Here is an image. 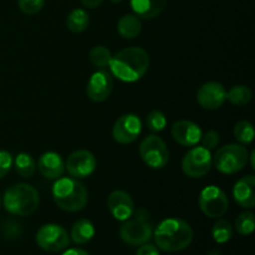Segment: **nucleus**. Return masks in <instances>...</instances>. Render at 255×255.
Instances as JSON below:
<instances>
[{
    "instance_id": "nucleus-1",
    "label": "nucleus",
    "mask_w": 255,
    "mask_h": 255,
    "mask_svg": "<svg viewBox=\"0 0 255 255\" xmlns=\"http://www.w3.org/2000/svg\"><path fill=\"white\" fill-rule=\"evenodd\" d=\"M109 66L116 79L131 84L138 81L146 74L149 66V57L142 47H127L111 57Z\"/></svg>"
},
{
    "instance_id": "nucleus-2",
    "label": "nucleus",
    "mask_w": 255,
    "mask_h": 255,
    "mask_svg": "<svg viewBox=\"0 0 255 255\" xmlns=\"http://www.w3.org/2000/svg\"><path fill=\"white\" fill-rule=\"evenodd\" d=\"M156 247L168 253H176L188 248L193 241V231L181 218H167L153 232Z\"/></svg>"
},
{
    "instance_id": "nucleus-3",
    "label": "nucleus",
    "mask_w": 255,
    "mask_h": 255,
    "mask_svg": "<svg viewBox=\"0 0 255 255\" xmlns=\"http://www.w3.org/2000/svg\"><path fill=\"white\" fill-rule=\"evenodd\" d=\"M52 198L60 209L66 212H79L86 207L89 201L87 189L76 178L60 177L51 189Z\"/></svg>"
},
{
    "instance_id": "nucleus-4",
    "label": "nucleus",
    "mask_w": 255,
    "mask_h": 255,
    "mask_svg": "<svg viewBox=\"0 0 255 255\" xmlns=\"http://www.w3.org/2000/svg\"><path fill=\"white\" fill-rule=\"evenodd\" d=\"M1 203L6 212L12 216L27 217L39 207V192L30 184H14L5 191Z\"/></svg>"
},
{
    "instance_id": "nucleus-5",
    "label": "nucleus",
    "mask_w": 255,
    "mask_h": 255,
    "mask_svg": "<svg viewBox=\"0 0 255 255\" xmlns=\"http://www.w3.org/2000/svg\"><path fill=\"white\" fill-rule=\"evenodd\" d=\"M153 226L146 209H134L132 216L124 221L120 227V237L126 244L132 247L142 246L151 241Z\"/></svg>"
},
{
    "instance_id": "nucleus-6",
    "label": "nucleus",
    "mask_w": 255,
    "mask_h": 255,
    "mask_svg": "<svg viewBox=\"0 0 255 255\" xmlns=\"http://www.w3.org/2000/svg\"><path fill=\"white\" fill-rule=\"evenodd\" d=\"M249 152L243 144L231 143L221 147L213 156V164L221 173L234 174L248 164Z\"/></svg>"
},
{
    "instance_id": "nucleus-7",
    "label": "nucleus",
    "mask_w": 255,
    "mask_h": 255,
    "mask_svg": "<svg viewBox=\"0 0 255 255\" xmlns=\"http://www.w3.org/2000/svg\"><path fill=\"white\" fill-rule=\"evenodd\" d=\"M139 156L142 161L153 169H162L169 161V151L166 142L156 134L143 138L139 144Z\"/></svg>"
},
{
    "instance_id": "nucleus-8",
    "label": "nucleus",
    "mask_w": 255,
    "mask_h": 255,
    "mask_svg": "<svg viewBox=\"0 0 255 255\" xmlns=\"http://www.w3.org/2000/svg\"><path fill=\"white\" fill-rule=\"evenodd\" d=\"M213 156L204 147H193L182 159V171L189 178H202L211 171Z\"/></svg>"
},
{
    "instance_id": "nucleus-9",
    "label": "nucleus",
    "mask_w": 255,
    "mask_h": 255,
    "mask_svg": "<svg viewBox=\"0 0 255 255\" xmlns=\"http://www.w3.org/2000/svg\"><path fill=\"white\" fill-rule=\"evenodd\" d=\"M36 244L45 252L57 253L66 249L70 244L66 229L59 224H45L35 236Z\"/></svg>"
},
{
    "instance_id": "nucleus-10",
    "label": "nucleus",
    "mask_w": 255,
    "mask_h": 255,
    "mask_svg": "<svg viewBox=\"0 0 255 255\" xmlns=\"http://www.w3.org/2000/svg\"><path fill=\"white\" fill-rule=\"evenodd\" d=\"M199 208L209 218H221L228 211V197L217 186H208L199 194Z\"/></svg>"
},
{
    "instance_id": "nucleus-11",
    "label": "nucleus",
    "mask_w": 255,
    "mask_h": 255,
    "mask_svg": "<svg viewBox=\"0 0 255 255\" xmlns=\"http://www.w3.org/2000/svg\"><path fill=\"white\" fill-rule=\"evenodd\" d=\"M142 132V121L137 115L126 114L119 117L112 128V137L120 144H129Z\"/></svg>"
},
{
    "instance_id": "nucleus-12",
    "label": "nucleus",
    "mask_w": 255,
    "mask_h": 255,
    "mask_svg": "<svg viewBox=\"0 0 255 255\" xmlns=\"http://www.w3.org/2000/svg\"><path fill=\"white\" fill-rule=\"evenodd\" d=\"M96 158L94 154L86 149L75 151L67 157L65 169L72 178H86L91 176L96 169Z\"/></svg>"
},
{
    "instance_id": "nucleus-13",
    "label": "nucleus",
    "mask_w": 255,
    "mask_h": 255,
    "mask_svg": "<svg viewBox=\"0 0 255 255\" xmlns=\"http://www.w3.org/2000/svg\"><path fill=\"white\" fill-rule=\"evenodd\" d=\"M114 89L112 75L106 70H99L94 72L86 85V94L94 102H104L111 95Z\"/></svg>"
},
{
    "instance_id": "nucleus-14",
    "label": "nucleus",
    "mask_w": 255,
    "mask_h": 255,
    "mask_svg": "<svg viewBox=\"0 0 255 255\" xmlns=\"http://www.w3.org/2000/svg\"><path fill=\"white\" fill-rule=\"evenodd\" d=\"M198 104L206 110H217L227 100V90L221 82L209 81L202 85L197 91Z\"/></svg>"
},
{
    "instance_id": "nucleus-15",
    "label": "nucleus",
    "mask_w": 255,
    "mask_h": 255,
    "mask_svg": "<svg viewBox=\"0 0 255 255\" xmlns=\"http://www.w3.org/2000/svg\"><path fill=\"white\" fill-rule=\"evenodd\" d=\"M172 137L174 141L178 142L179 144L186 147H193L197 143H199L202 137V129L194 122L189 120H181L173 124L171 129Z\"/></svg>"
},
{
    "instance_id": "nucleus-16",
    "label": "nucleus",
    "mask_w": 255,
    "mask_h": 255,
    "mask_svg": "<svg viewBox=\"0 0 255 255\" xmlns=\"http://www.w3.org/2000/svg\"><path fill=\"white\" fill-rule=\"evenodd\" d=\"M107 207L115 219L126 221L134 212V204L131 196L125 191H114L107 198Z\"/></svg>"
},
{
    "instance_id": "nucleus-17",
    "label": "nucleus",
    "mask_w": 255,
    "mask_h": 255,
    "mask_svg": "<svg viewBox=\"0 0 255 255\" xmlns=\"http://www.w3.org/2000/svg\"><path fill=\"white\" fill-rule=\"evenodd\" d=\"M233 197L237 203L246 209H252L255 206V177L253 174L242 177L233 188Z\"/></svg>"
},
{
    "instance_id": "nucleus-18",
    "label": "nucleus",
    "mask_w": 255,
    "mask_h": 255,
    "mask_svg": "<svg viewBox=\"0 0 255 255\" xmlns=\"http://www.w3.org/2000/svg\"><path fill=\"white\" fill-rule=\"evenodd\" d=\"M37 168L46 179H57L64 174L65 162L56 152H45L37 161Z\"/></svg>"
},
{
    "instance_id": "nucleus-19",
    "label": "nucleus",
    "mask_w": 255,
    "mask_h": 255,
    "mask_svg": "<svg viewBox=\"0 0 255 255\" xmlns=\"http://www.w3.org/2000/svg\"><path fill=\"white\" fill-rule=\"evenodd\" d=\"M129 5L132 11L139 19L152 20L163 12L167 0H131Z\"/></svg>"
},
{
    "instance_id": "nucleus-20",
    "label": "nucleus",
    "mask_w": 255,
    "mask_h": 255,
    "mask_svg": "<svg viewBox=\"0 0 255 255\" xmlns=\"http://www.w3.org/2000/svg\"><path fill=\"white\" fill-rule=\"evenodd\" d=\"M142 30V22L134 14L124 15L117 22V31L125 39H134Z\"/></svg>"
},
{
    "instance_id": "nucleus-21",
    "label": "nucleus",
    "mask_w": 255,
    "mask_h": 255,
    "mask_svg": "<svg viewBox=\"0 0 255 255\" xmlns=\"http://www.w3.org/2000/svg\"><path fill=\"white\" fill-rule=\"evenodd\" d=\"M95 227L89 219H79L71 228V239L76 244H86L94 238Z\"/></svg>"
},
{
    "instance_id": "nucleus-22",
    "label": "nucleus",
    "mask_w": 255,
    "mask_h": 255,
    "mask_svg": "<svg viewBox=\"0 0 255 255\" xmlns=\"http://www.w3.org/2000/svg\"><path fill=\"white\" fill-rule=\"evenodd\" d=\"M12 166L16 169L17 174L21 176L22 178H31L35 174V171H36L35 159L32 158L31 154L25 153V152H21V153L15 157Z\"/></svg>"
},
{
    "instance_id": "nucleus-23",
    "label": "nucleus",
    "mask_w": 255,
    "mask_h": 255,
    "mask_svg": "<svg viewBox=\"0 0 255 255\" xmlns=\"http://www.w3.org/2000/svg\"><path fill=\"white\" fill-rule=\"evenodd\" d=\"M90 17L84 9H74L66 17V25L70 31L82 32L89 27Z\"/></svg>"
},
{
    "instance_id": "nucleus-24",
    "label": "nucleus",
    "mask_w": 255,
    "mask_h": 255,
    "mask_svg": "<svg viewBox=\"0 0 255 255\" xmlns=\"http://www.w3.org/2000/svg\"><path fill=\"white\" fill-rule=\"evenodd\" d=\"M227 100L236 106H244L252 100V90L246 85H236L227 91Z\"/></svg>"
},
{
    "instance_id": "nucleus-25",
    "label": "nucleus",
    "mask_w": 255,
    "mask_h": 255,
    "mask_svg": "<svg viewBox=\"0 0 255 255\" xmlns=\"http://www.w3.org/2000/svg\"><path fill=\"white\" fill-rule=\"evenodd\" d=\"M233 236V227L226 219H218L212 227V237L219 244L227 243Z\"/></svg>"
},
{
    "instance_id": "nucleus-26",
    "label": "nucleus",
    "mask_w": 255,
    "mask_h": 255,
    "mask_svg": "<svg viewBox=\"0 0 255 255\" xmlns=\"http://www.w3.org/2000/svg\"><path fill=\"white\" fill-rule=\"evenodd\" d=\"M233 134L241 144H251L254 139V127L249 121H239L236 124Z\"/></svg>"
},
{
    "instance_id": "nucleus-27",
    "label": "nucleus",
    "mask_w": 255,
    "mask_h": 255,
    "mask_svg": "<svg viewBox=\"0 0 255 255\" xmlns=\"http://www.w3.org/2000/svg\"><path fill=\"white\" fill-rule=\"evenodd\" d=\"M112 54L106 46H95L92 47L91 51L89 54V59L94 66L104 69V67L109 66L110 60H111Z\"/></svg>"
},
{
    "instance_id": "nucleus-28",
    "label": "nucleus",
    "mask_w": 255,
    "mask_h": 255,
    "mask_svg": "<svg viewBox=\"0 0 255 255\" xmlns=\"http://www.w3.org/2000/svg\"><path fill=\"white\" fill-rule=\"evenodd\" d=\"M236 229L241 236H251L254 232V213L244 212L236 219Z\"/></svg>"
},
{
    "instance_id": "nucleus-29",
    "label": "nucleus",
    "mask_w": 255,
    "mask_h": 255,
    "mask_svg": "<svg viewBox=\"0 0 255 255\" xmlns=\"http://www.w3.org/2000/svg\"><path fill=\"white\" fill-rule=\"evenodd\" d=\"M146 125L147 127L153 132L163 131L167 126L166 115H164L163 112L158 111V110H153V111H151L147 115Z\"/></svg>"
},
{
    "instance_id": "nucleus-30",
    "label": "nucleus",
    "mask_w": 255,
    "mask_h": 255,
    "mask_svg": "<svg viewBox=\"0 0 255 255\" xmlns=\"http://www.w3.org/2000/svg\"><path fill=\"white\" fill-rule=\"evenodd\" d=\"M17 5L24 14L34 15L44 7L45 0H19Z\"/></svg>"
},
{
    "instance_id": "nucleus-31",
    "label": "nucleus",
    "mask_w": 255,
    "mask_h": 255,
    "mask_svg": "<svg viewBox=\"0 0 255 255\" xmlns=\"http://www.w3.org/2000/svg\"><path fill=\"white\" fill-rule=\"evenodd\" d=\"M202 147L207 148L208 151H212L216 147L219 146V142H221V137H219L218 132L214 131V129H209L206 133H202L201 141Z\"/></svg>"
},
{
    "instance_id": "nucleus-32",
    "label": "nucleus",
    "mask_w": 255,
    "mask_h": 255,
    "mask_svg": "<svg viewBox=\"0 0 255 255\" xmlns=\"http://www.w3.org/2000/svg\"><path fill=\"white\" fill-rule=\"evenodd\" d=\"M12 162H14L12 154L10 152L1 149L0 151V179L4 178L9 173L10 169L12 168Z\"/></svg>"
},
{
    "instance_id": "nucleus-33",
    "label": "nucleus",
    "mask_w": 255,
    "mask_h": 255,
    "mask_svg": "<svg viewBox=\"0 0 255 255\" xmlns=\"http://www.w3.org/2000/svg\"><path fill=\"white\" fill-rule=\"evenodd\" d=\"M136 255H159V251L153 244H142L139 249L137 251Z\"/></svg>"
},
{
    "instance_id": "nucleus-34",
    "label": "nucleus",
    "mask_w": 255,
    "mask_h": 255,
    "mask_svg": "<svg viewBox=\"0 0 255 255\" xmlns=\"http://www.w3.org/2000/svg\"><path fill=\"white\" fill-rule=\"evenodd\" d=\"M102 1H104V0H81L82 5L89 7V9H95V7L100 6Z\"/></svg>"
},
{
    "instance_id": "nucleus-35",
    "label": "nucleus",
    "mask_w": 255,
    "mask_h": 255,
    "mask_svg": "<svg viewBox=\"0 0 255 255\" xmlns=\"http://www.w3.org/2000/svg\"><path fill=\"white\" fill-rule=\"evenodd\" d=\"M62 255H90L87 252L82 251V249H69V251L65 252Z\"/></svg>"
},
{
    "instance_id": "nucleus-36",
    "label": "nucleus",
    "mask_w": 255,
    "mask_h": 255,
    "mask_svg": "<svg viewBox=\"0 0 255 255\" xmlns=\"http://www.w3.org/2000/svg\"><path fill=\"white\" fill-rule=\"evenodd\" d=\"M249 158H251V166H252V169H255V162H254V158H255V152L252 151L251 154H249Z\"/></svg>"
},
{
    "instance_id": "nucleus-37",
    "label": "nucleus",
    "mask_w": 255,
    "mask_h": 255,
    "mask_svg": "<svg viewBox=\"0 0 255 255\" xmlns=\"http://www.w3.org/2000/svg\"><path fill=\"white\" fill-rule=\"evenodd\" d=\"M112 2H121V1H124V0H111Z\"/></svg>"
},
{
    "instance_id": "nucleus-38",
    "label": "nucleus",
    "mask_w": 255,
    "mask_h": 255,
    "mask_svg": "<svg viewBox=\"0 0 255 255\" xmlns=\"http://www.w3.org/2000/svg\"><path fill=\"white\" fill-rule=\"evenodd\" d=\"M0 207H1V198H0Z\"/></svg>"
}]
</instances>
